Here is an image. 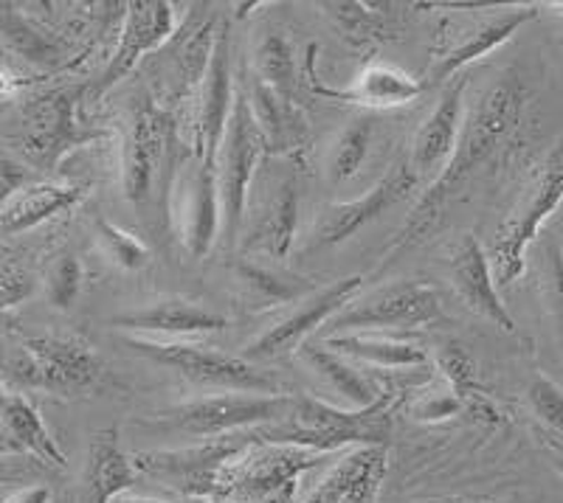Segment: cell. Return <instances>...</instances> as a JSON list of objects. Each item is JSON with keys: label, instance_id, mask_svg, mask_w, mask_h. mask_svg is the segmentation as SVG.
Returning <instances> with one entry per match:
<instances>
[{"label": "cell", "instance_id": "1", "mask_svg": "<svg viewBox=\"0 0 563 503\" xmlns=\"http://www.w3.org/2000/svg\"><path fill=\"white\" fill-rule=\"evenodd\" d=\"M527 110V88L519 77L505 74L499 82H493L485 93L479 96L476 108L467 113L465 127H462L460 144L451 160L445 164L434 183L422 191V198L411 209L409 220L404 223L395 243L386 250V261H395L397 254L415 248L426 234L437 228L442 220V211L454 200L456 191L479 172L482 166L505 147L510 135L519 130L521 119Z\"/></svg>", "mask_w": 563, "mask_h": 503}, {"label": "cell", "instance_id": "2", "mask_svg": "<svg viewBox=\"0 0 563 503\" xmlns=\"http://www.w3.org/2000/svg\"><path fill=\"white\" fill-rule=\"evenodd\" d=\"M389 405L391 394H384V400L364 411H344L313 400V396H296L294 414L279 422V425L260 431L256 439H265L271 445L308 447L310 452L339 450V447L346 445L384 447V441L391 434Z\"/></svg>", "mask_w": 563, "mask_h": 503}, {"label": "cell", "instance_id": "3", "mask_svg": "<svg viewBox=\"0 0 563 503\" xmlns=\"http://www.w3.org/2000/svg\"><path fill=\"white\" fill-rule=\"evenodd\" d=\"M85 85L48 90L20 110V153L43 172H57L70 149L104 138L102 130L85 127L79 119Z\"/></svg>", "mask_w": 563, "mask_h": 503}, {"label": "cell", "instance_id": "4", "mask_svg": "<svg viewBox=\"0 0 563 503\" xmlns=\"http://www.w3.org/2000/svg\"><path fill=\"white\" fill-rule=\"evenodd\" d=\"M124 346L135 355L147 357L150 364L178 371L180 377L198 382V385L243 391V394H282L274 377L256 369L245 357L223 355V351L189 344V340L124 338Z\"/></svg>", "mask_w": 563, "mask_h": 503}, {"label": "cell", "instance_id": "5", "mask_svg": "<svg viewBox=\"0 0 563 503\" xmlns=\"http://www.w3.org/2000/svg\"><path fill=\"white\" fill-rule=\"evenodd\" d=\"M268 153L265 135L254 119L251 108L249 82L238 90L234 110H231L229 130H225L223 147L218 155V178H220V200H223V236L225 245H234L245 220V203H249V189L254 180L256 166Z\"/></svg>", "mask_w": 563, "mask_h": 503}, {"label": "cell", "instance_id": "6", "mask_svg": "<svg viewBox=\"0 0 563 503\" xmlns=\"http://www.w3.org/2000/svg\"><path fill=\"white\" fill-rule=\"evenodd\" d=\"M173 144L175 122L169 110L155 102L153 96H139L130 108L122 149V189L130 203L144 205L153 200L161 169L173 160Z\"/></svg>", "mask_w": 563, "mask_h": 503}, {"label": "cell", "instance_id": "7", "mask_svg": "<svg viewBox=\"0 0 563 503\" xmlns=\"http://www.w3.org/2000/svg\"><path fill=\"white\" fill-rule=\"evenodd\" d=\"M296 396L288 394H231L206 396V400L189 402L164 416L169 427L184 431L189 436L218 439V436L238 434V431H254L263 425H279L294 414Z\"/></svg>", "mask_w": 563, "mask_h": 503}, {"label": "cell", "instance_id": "8", "mask_svg": "<svg viewBox=\"0 0 563 503\" xmlns=\"http://www.w3.org/2000/svg\"><path fill=\"white\" fill-rule=\"evenodd\" d=\"M9 371L29 389L70 394L97 385L102 377V360L85 340L45 335L20 340L18 357L9 364Z\"/></svg>", "mask_w": 563, "mask_h": 503}, {"label": "cell", "instance_id": "9", "mask_svg": "<svg viewBox=\"0 0 563 503\" xmlns=\"http://www.w3.org/2000/svg\"><path fill=\"white\" fill-rule=\"evenodd\" d=\"M563 203V164H550L530 186L521 203L510 211L493 239L490 261L499 284H512L527 268V250L536 243L547 220Z\"/></svg>", "mask_w": 563, "mask_h": 503}, {"label": "cell", "instance_id": "10", "mask_svg": "<svg viewBox=\"0 0 563 503\" xmlns=\"http://www.w3.org/2000/svg\"><path fill=\"white\" fill-rule=\"evenodd\" d=\"M442 318V301L431 284L422 281H397L352 301L344 313L333 318L339 335L346 332L415 329Z\"/></svg>", "mask_w": 563, "mask_h": 503}, {"label": "cell", "instance_id": "11", "mask_svg": "<svg viewBox=\"0 0 563 503\" xmlns=\"http://www.w3.org/2000/svg\"><path fill=\"white\" fill-rule=\"evenodd\" d=\"M364 279L361 276H346V279L333 281V284L321 287L319 293H313L310 299L301 301L294 313L285 315L279 324H274L271 329H265L254 344L245 346L243 357L245 360H276L282 355H290L294 349H299L308 335H313L319 326H324L327 321H333L335 315H341L346 306L355 301Z\"/></svg>", "mask_w": 563, "mask_h": 503}, {"label": "cell", "instance_id": "12", "mask_svg": "<svg viewBox=\"0 0 563 503\" xmlns=\"http://www.w3.org/2000/svg\"><path fill=\"white\" fill-rule=\"evenodd\" d=\"M175 26H178L175 23V7L167 3V0H139V3H128L119 48L113 52L110 63L104 65L93 93H104L113 85H119L128 74H133L139 68V63L147 54H153L155 48H164L178 34Z\"/></svg>", "mask_w": 563, "mask_h": 503}, {"label": "cell", "instance_id": "13", "mask_svg": "<svg viewBox=\"0 0 563 503\" xmlns=\"http://www.w3.org/2000/svg\"><path fill=\"white\" fill-rule=\"evenodd\" d=\"M417 180L420 178L415 175L409 160L395 164L378 183L366 191L364 198L335 203L324 211L319 231H316V245L319 248H333V245L346 243L350 236H355L361 228L375 223L380 214H386L391 205L409 198V191H415Z\"/></svg>", "mask_w": 563, "mask_h": 503}, {"label": "cell", "instance_id": "14", "mask_svg": "<svg viewBox=\"0 0 563 503\" xmlns=\"http://www.w3.org/2000/svg\"><path fill=\"white\" fill-rule=\"evenodd\" d=\"M218 23L214 18L195 20V23H186L167 45H164V54H155L158 57V99L155 102H180L189 93L198 90L203 85L206 74H209L211 54H214V45H218Z\"/></svg>", "mask_w": 563, "mask_h": 503}, {"label": "cell", "instance_id": "15", "mask_svg": "<svg viewBox=\"0 0 563 503\" xmlns=\"http://www.w3.org/2000/svg\"><path fill=\"white\" fill-rule=\"evenodd\" d=\"M231 40L229 29H220L218 45L211 54L209 74L198 93V122H195V158L218 166L220 147L229 130L231 110L238 90L231 88Z\"/></svg>", "mask_w": 563, "mask_h": 503}, {"label": "cell", "instance_id": "16", "mask_svg": "<svg viewBox=\"0 0 563 503\" xmlns=\"http://www.w3.org/2000/svg\"><path fill=\"white\" fill-rule=\"evenodd\" d=\"M449 279L454 293L460 295V301L471 313L490 321L493 326H499L507 335H516V321H512L510 310H507L499 290H496L493 261L476 236H462V243L456 245L454 256H451Z\"/></svg>", "mask_w": 563, "mask_h": 503}, {"label": "cell", "instance_id": "17", "mask_svg": "<svg viewBox=\"0 0 563 503\" xmlns=\"http://www.w3.org/2000/svg\"><path fill=\"white\" fill-rule=\"evenodd\" d=\"M113 326L124 332H133L135 338H164L186 340L200 338V335H214V332L229 329V318L209 306L189 299H161L153 304L130 310V313L115 315Z\"/></svg>", "mask_w": 563, "mask_h": 503}, {"label": "cell", "instance_id": "18", "mask_svg": "<svg viewBox=\"0 0 563 503\" xmlns=\"http://www.w3.org/2000/svg\"><path fill=\"white\" fill-rule=\"evenodd\" d=\"M465 88L467 79L456 77L454 82H449V88L442 90L440 102L434 104V110L429 113V119L420 124L415 135V144H411L409 164L415 169L417 178L434 172V169H445V164L451 160V155L456 153V144H460L462 135V102H465Z\"/></svg>", "mask_w": 563, "mask_h": 503}, {"label": "cell", "instance_id": "19", "mask_svg": "<svg viewBox=\"0 0 563 503\" xmlns=\"http://www.w3.org/2000/svg\"><path fill=\"white\" fill-rule=\"evenodd\" d=\"M538 18V7H519L505 9V12L493 14V18L482 20L474 29H467L460 34L456 43H451L445 52L434 57V68H431V82H449V79L460 77V70L471 63H479L490 52H496L499 45H505L512 34L519 32L525 23Z\"/></svg>", "mask_w": 563, "mask_h": 503}, {"label": "cell", "instance_id": "20", "mask_svg": "<svg viewBox=\"0 0 563 503\" xmlns=\"http://www.w3.org/2000/svg\"><path fill=\"white\" fill-rule=\"evenodd\" d=\"M184 243L186 250L200 259L209 254L223 231V200H220L218 166L195 158V172L186 183L184 205Z\"/></svg>", "mask_w": 563, "mask_h": 503}, {"label": "cell", "instance_id": "21", "mask_svg": "<svg viewBox=\"0 0 563 503\" xmlns=\"http://www.w3.org/2000/svg\"><path fill=\"white\" fill-rule=\"evenodd\" d=\"M386 472L384 447H358L321 478L305 503H375Z\"/></svg>", "mask_w": 563, "mask_h": 503}, {"label": "cell", "instance_id": "22", "mask_svg": "<svg viewBox=\"0 0 563 503\" xmlns=\"http://www.w3.org/2000/svg\"><path fill=\"white\" fill-rule=\"evenodd\" d=\"M313 90L324 99H333L341 104H358V108H372V110H389V108H404V104L415 102L417 96H422L426 82L415 79L406 70H397L391 65L372 63L366 65L358 74V79L352 82V88L346 90H333L324 88V85L316 82Z\"/></svg>", "mask_w": 563, "mask_h": 503}, {"label": "cell", "instance_id": "23", "mask_svg": "<svg viewBox=\"0 0 563 503\" xmlns=\"http://www.w3.org/2000/svg\"><path fill=\"white\" fill-rule=\"evenodd\" d=\"M0 439H3V452H20V456H32L54 470H65L68 459L59 450L57 439L52 431L45 427L43 416L34 409L32 402L23 394H3L0 405Z\"/></svg>", "mask_w": 563, "mask_h": 503}, {"label": "cell", "instance_id": "24", "mask_svg": "<svg viewBox=\"0 0 563 503\" xmlns=\"http://www.w3.org/2000/svg\"><path fill=\"white\" fill-rule=\"evenodd\" d=\"M82 194L85 191L79 186L37 180V183L3 198V205H0V231L7 236H14L37 228L45 220L74 209L82 200Z\"/></svg>", "mask_w": 563, "mask_h": 503}, {"label": "cell", "instance_id": "25", "mask_svg": "<svg viewBox=\"0 0 563 503\" xmlns=\"http://www.w3.org/2000/svg\"><path fill=\"white\" fill-rule=\"evenodd\" d=\"M135 459L119 445L115 431H99L90 441L85 465V503H113L124 492H133Z\"/></svg>", "mask_w": 563, "mask_h": 503}, {"label": "cell", "instance_id": "26", "mask_svg": "<svg viewBox=\"0 0 563 503\" xmlns=\"http://www.w3.org/2000/svg\"><path fill=\"white\" fill-rule=\"evenodd\" d=\"M251 108H254V119L260 124L268 144V153H288L294 155L296 149H305L308 144V124L301 119L299 108L288 99H282L271 85L256 77L249 88Z\"/></svg>", "mask_w": 563, "mask_h": 503}, {"label": "cell", "instance_id": "27", "mask_svg": "<svg viewBox=\"0 0 563 503\" xmlns=\"http://www.w3.org/2000/svg\"><path fill=\"white\" fill-rule=\"evenodd\" d=\"M296 223H299V191L294 180H282L276 186L274 198L256 217L254 228L245 236V248L260 250L271 259H285L294 248Z\"/></svg>", "mask_w": 563, "mask_h": 503}, {"label": "cell", "instance_id": "28", "mask_svg": "<svg viewBox=\"0 0 563 503\" xmlns=\"http://www.w3.org/2000/svg\"><path fill=\"white\" fill-rule=\"evenodd\" d=\"M327 349L355 360V364L375 366V369H420L429 364V355L406 340L384 338L378 332H346L324 340Z\"/></svg>", "mask_w": 563, "mask_h": 503}, {"label": "cell", "instance_id": "29", "mask_svg": "<svg viewBox=\"0 0 563 503\" xmlns=\"http://www.w3.org/2000/svg\"><path fill=\"white\" fill-rule=\"evenodd\" d=\"M301 357L352 411L372 409L375 402L384 400L386 391L380 389V382H375L369 375L355 369L346 357L335 355L333 349H327V346H305Z\"/></svg>", "mask_w": 563, "mask_h": 503}, {"label": "cell", "instance_id": "30", "mask_svg": "<svg viewBox=\"0 0 563 503\" xmlns=\"http://www.w3.org/2000/svg\"><path fill=\"white\" fill-rule=\"evenodd\" d=\"M238 281L240 287H243L245 301H249V306H254V310H274V306L299 299V295L308 290V284H301L299 279L290 281L285 279V276L274 273V270L251 265V261L238 265Z\"/></svg>", "mask_w": 563, "mask_h": 503}, {"label": "cell", "instance_id": "31", "mask_svg": "<svg viewBox=\"0 0 563 503\" xmlns=\"http://www.w3.org/2000/svg\"><path fill=\"white\" fill-rule=\"evenodd\" d=\"M256 70H260V79H263L265 85H271L282 99L294 102V45L282 37L279 32H268L260 40V45H256Z\"/></svg>", "mask_w": 563, "mask_h": 503}, {"label": "cell", "instance_id": "32", "mask_svg": "<svg viewBox=\"0 0 563 503\" xmlns=\"http://www.w3.org/2000/svg\"><path fill=\"white\" fill-rule=\"evenodd\" d=\"M372 144V119H358L352 122L339 141L330 149V160H327V175L333 183H344V180L355 178L364 166L366 153Z\"/></svg>", "mask_w": 563, "mask_h": 503}, {"label": "cell", "instance_id": "33", "mask_svg": "<svg viewBox=\"0 0 563 503\" xmlns=\"http://www.w3.org/2000/svg\"><path fill=\"white\" fill-rule=\"evenodd\" d=\"M3 40H7V45H14L32 63H57V59H63V45L57 40L48 37V32L32 26L29 20L18 18L12 12H3Z\"/></svg>", "mask_w": 563, "mask_h": 503}, {"label": "cell", "instance_id": "34", "mask_svg": "<svg viewBox=\"0 0 563 503\" xmlns=\"http://www.w3.org/2000/svg\"><path fill=\"white\" fill-rule=\"evenodd\" d=\"M82 261L74 254H63L52 259L48 270H45V293L54 310L68 313L70 306L77 304L79 293H82Z\"/></svg>", "mask_w": 563, "mask_h": 503}, {"label": "cell", "instance_id": "35", "mask_svg": "<svg viewBox=\"0 0 563 503\" xmlns=\"http://www.w3.org/2000/svg\"><path fill=\"white\" fill-rule=\"evenodd\" d=\"M97 236L102 239L104 250H108L110 259L119 265L122 270H141L150 265V248L141 243L139 236L128 234L124 228H119L110 220L99 217L97 220Z\"/></svg>", "mask_w": 563, "mask_h": 503}, {"label": "cell", "instance_id": "36", "mask_svg": "<svg viewBox=\"0 0 563 503\" xmlns=\"http://www.w3.org/2000/svg\"><path fill=\"white\" fill-rule=\"evenodd\" d=\"M527 400L538 420L550 427L552 434L563 439V389L555 380L544 375H536L527 385Z\"/></svg>", "mask_w": 563, "mask_h": 503}, {"label": "cell", "instance_id": "37", "mask_svg": "<svg viewBox=\"0 0 563 503\" xmlns=\"http://www.w3.org/2000/svg\"><path fill=\"white\" fill-rule=\"evenodd\" d=\"M437 369L449 380V389L454 394H465L471 389H479V377H476V360L462 349L460 344L442 346L437 351Z\"/></svg>", "mask_w": 563, "mask_h": 503}, {"label": "cell", "instance_id": "38", "mask_svg": "<svg viewBox=\"0 0 563 503\" xmlns=\"http://www.w3.org/2000/svg\"><path fill=\"white\" fill-rule=\"evenodd\" d=\"M547 301H550L552 324L563 346V254L558 245L547 250Z\"/></svg>", "mask_w": 563, "mask_h": 503}, {"label": "cell", "instance_id": "39", "mask_svg": "<svg viewBox=\"0 0 563 503\" xmlns=\"http://www.w3.org/2000/svg\"><path fill=\"white\" fill-rule=\"evenodd\" d=\"M456 414H462V400L451 389L445 391V394L420 396V400L411 405V416H415L417 422H445Z\"/></svg>", "mask_w": 563, "mask_h": 503}, {"label": "cell", "instance_id": "40", "mask_svg": "<svg viewBox=\"0 0 563 503\" xmlns=\"http://www.w3.org/2000/svg\"><path fill=\"white\" fill-rule=\"evenodd\" d=\"M0 293H3V306L7 310L23 304L34 293L32 276L23 268H18L14 261H3V270H0Z\"/></svg>", "mask_w": 563, "mask_h": 503}, {"label": "cell", "instance_id": "41", "mask_svg": "<svg viewBox=\"0 0 563 503\" xmlns=\"http://www.w3.org/2000/svg\"><path fill=\"white\" fill-rule=\"evenodd\" d=\"M0 178H3V198H9V194H14V191H20V189H26V186L37 183V178H34L26 166H23V160H20V164H14L12 155H3V164H0Z\"/></svg>", "mask_w": 563, "mask_h": 503}, {"label": "cell", "instance_id": "42", "mask_svg": "<svg viewBox=\"0 0 563 503\" xmlns=\"http://www.w3.org/2000/svg\"><path fill=\"white\" fill-rule=\"evenodd\" d=\"M3 503H52V490L48 487H23L3 498Z\"/></svg>", "mask_w": 563, "mask_h": 503}, {"label": "cell", "instance_id": "43", "mask_svg": "<svg viewBox=\"0 0 563 503\" xmlns=\"http://www.w3.org/2000/svg\"><path fill=\"white\" fill-rule=\"evenodd\" d=\"M113 503H167V501H158V498H147V495H135V492H124V495L115 498Z\"/></svg>", "mask_w": 563, "mask_h": 503}, {"label": "cell", "instance_id": "44", "mask_svg": "<svg viewBox=\"0 0 563 503\" xmlns=\"http://www.w3.org/2000/svg\"><path fill=\"white\" fill-rule=\"evenodd\" d=\"M550 9L558 14V18H563V3H550Z\"/></svg>", "mask_w": 563, "mask_h": 503}, {"label": "cell", "instance_id": "45", "mask_svg": "<svg viewBox=\"0 0 563 503\" xmlns=\"http://www.w3.org/2000/svg\"><path fill=\"white\" fill-rule=\"evenodd\" d=\"M256 503H288V498H276V501H256Z\"/></svg>", "mask_w": 563, "mask_h": 503}, {"label": "cell", "instance_id": "46", "mask_svg": "<svg viewBox=\"0 0 563 503\" xmlns=\"http://www.w3.org/2000/svg\"><path fill=\"white\" fill-rule=\"evenodd\" d=\"M558 470H561V476H563V461H561V465H558Z\"/></svg>", "mask_w": 563, "mask_h": 503}]
</instances>
